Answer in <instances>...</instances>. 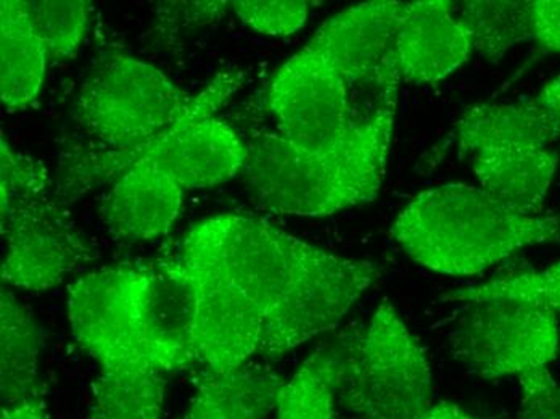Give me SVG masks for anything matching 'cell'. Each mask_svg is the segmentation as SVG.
I'll list each match as a JSON object with an SVG mask.
<instances>
[{"instance_id": "obj_1", "label": "cell", "mask_w": 560, "mask_h": 419, "mask_svg": "<svg viewBox=\"0 0 560 419\" xmlns=\"http://www.w3.org/2000/svg\"><path fill=\"white\" fill-rule=\"evenodd\" d=\"M210 223L225 276L261 315L265 359L337 328L381 276L372 261L338 257L261 218L220 214Z\"/></svg>"}, {"instance_id": "obj_2", "label": "cell", "mask_w": 560, "mask_h": 419, "mask_svg": "<svg viewBox=\"0 0 560 419\" xmlns=\"http://www.w3.org/2000/svg\"><path fill=\"white\" fill-rule=\"evenodd\" d=\"M223 81L220 73L198 94L186 95L153 65L121 54L108 57L88 78L74 104V120L102 149L65 159L58 202H73L101 184L115 183L177 123L203 107Z\"/></svg>"}, {"instance_id": "obj_3", "label": "cell", "mask_w": 560, "mask_h": 419, "mask_svg": "<svg viewBox=\"0 0 560 419\" xmlns=\"http://www.w3.org/2000/svg\"><path fill=\"white\" fill-rule=\"evenodd\" d=\"M393 240L423 268L469 276L522 248L560 242V217L512 209L480 187L445 184L398 214Z\"/></svg>"}, {"instance_id": "obj_4", "label": "cell", "mask_w": 560, "mask_h": 419, "mask_svg": "<svg viewBox=\"0 0 560 419\" xmlns=\"http://www.w3.org/2000/svg\"><path fill=\"white\" fill-rule=\"evenodd\" d=\"M395 107L382 112L357 144L314 153L262 132L247 142L245 183L261 209L293 217H327L372 202L384 179Z\"/></svg>"}, {"instance_id": "obj_5", "label": "cell", "mask_w": 560, "mask_h": 419, "mask_svg": "<svg viewBox=\"0 0 560 419\" xmlns=\"http://www.w3.org/2000/svg\"><path fill=\"white\" fill-rule=\"evenodd\" d=\"M425 356L388 302L375 310L348 360L337 400L351 417L422 419L432 404Z\"/></svg>"}, {"instance_id": "obj_6", "label": "cell", "mask_w": 560, "mask_h": 419, "mask_svg": "<svg viewBox=\"0 0 560 419\" xmlns=\"http://www.w3.org/2000/svg\"><path fill=\"white\" fill-rule=\"evenodd\" d=\"M395 105L358 117L343 78L308 47L280 67L269 88V107L278 118L279 135L314 153L337 152L357 144L382 112Z\"/></svg>"}, {"instance_id": "obj_7", "label": "cell", "mask_w": 560, "mask_h": 419, "mask_svg": "<svg viewBox=\"0 0 560 419\" xmlns=\"http://www.w3.org/2000/svg\"><path fill=\"white\" fill-rule=\"evenodd\" d=\"M470 305L454 330L453 352L481 380L521 377L558 357V315L549 306L515 299Z\"/></svg>"}, {"instance_id": "obj_8", "label": "cell", "mask_w": 560, "mask_h": 419, "mask_svg": "<svg viewBox=\"0 0 560 419\" xmlns=\"http://www.w3.org/2000/svg\"><path fill=\"white\" fill-rule=\"evenodd\" d=\"M179 257L197 286L200 364L228 370L259 356L265 330L261 315L225 276L210 220L201 221L184 237Z\"/></svg>"}, {"instance_id": "obj_9", "label": "cell", "mask_w": 560, "mask_h": 419, "mask_svg": "<svg viewBox=\"0 0 560 419\" xmlns=\"http://www.w3.org/2000/svg\"><path fill=\"white\" fill-rule=\"evenodd\" d=\"M2 237L3 284L25 291L58 288L98 257L63 206L49 194L2 211Z\"/></svg>"}, {"instance_id": "obj_10", "label": "cell", "mask_w": 560, "mask_h": 419, "mask_svg": "<svg viewBox=\"0 0 560 419\" xmlns=\"http://www.w3.org/2000/svg\"><path fill=\"white\" fill-rule=\"evenodd\" d=\"M147 265L119 264L77 279L68 288V318L74 340L102 366L136 363Z\"/></svg>"}, {"instance_id": "obj_11", "label": "cell", "mask_w": 560, "mask_h": 419, "mask_svg": "<svg viewBox=\"0 0 560 419\" xmlns=\"http://www.w3.org/2000/svg\"><path fill=\"white\" fill-rule=\"evenodd\" d=\"M405 2H368L343 10L330 19L308 49L324 57L350 90L360 88L375 101L396 102L401 71L398 31Z\"/></svg>"}, {"instance_id": "obj_12", "label": "cell", "mask_w": 560, "mask_h": 419, "mask_svg": "<svg viewBox=\"0 0 560 419\" xmlns=\"http://www.w3.org/2000/svg\"><path fill=\"white\" fill-rule=\"evenodd\" d=\"M241 86L242 73H225L220 91L145 150L135 165L155 166L184 190L210 189L235 178L247 162V142L213 115Z\"/></svg>"}, {"instance_id": "obj_13", "label": "cell", "mask_w": 560, "mask_h": 419, "mask_svg": "<svg viewBox=\"0 0 560 419\" xmlns=\"http://www.w3.org/2000/svg\"><path fill=\"white\" fill-rule=\"evenodd\" d=\"M147 265L140 318V353L166 374L200 364L198 357L197 286L180 260L160 258Z\"/></svg>"}, {"instance_id": "obj_14", "label": "cell", "mask_w": 560, "mask_h": 419, "mask_svg": "<svg viewBox=\"0 0 560 419\" xmlns=\"http://www.w3.org/2000/svg\"><path fill=\"white\" fill-rule=\"evenodd\" d=\"M472 44L446 0L405 2L398 31L399 71L405 81L435 84L463 67Z\"/></svg>"}, {"instance_id": "obj_15", "label": "cell", "mask_w": 560, "mask_h": 419, "mask_svg": "<svg viewBox=\"0 0 560 419\" xmlns=\"http://www.w3.org/2000/svg\"><path fill=\"white\" fill-rule=\"evenodd\" d=\"M184 189L149 163H138L110 184L101 200L105 230L122 244L165 236L183 209Z\"/></svg>"}, {"instance_id": "obj_16", "label": "cell", "mask_w": 560, "mask_h": 419, "mask_svg": "<svg viewBox=\"0 0 560 419\" xmlns=\"http://www.w3.org/2000/svg\"><path fill=\"white\" fill-rule=\"evenodd\" d=\"M285 383L268 364L252 360L228 370L203 366L183 419H271Z\"/></svg>"}, {"instance_id": "obj_17", "label": "cell", "mask_w": 560, "mask_h": 419, "mask_svg": "<svg viewBox=\"0 0 560 419\" xmlns=\"http://www.w3.org/2000/svg\"><path fill=\"white\" fill-rule=\"evenodd\" d=\"M464 155L508 148H552L560 136V117L545 105H478L457 125Z\"/></svg>"}, {"instance_id": "obj_18", "label": "cell", "mask_w": 560, "mask_h": 419, "mask_svg": "<svg viewBox=\"0 0 560 419\" xmlns=\"http://www.w3.org/2000/svg\"><path fill=\"white\" fill-rule=\"evenodd\" d=\"M480 189L512 209L538 213L558 172L549 148H508L469 156Z\"/></svg>"}, {"instance_id": "obj_19", "label": "cell", "mask_w": 560, "mask_h": 419, "mask_svg": "<svg viewBox=\"0 0 560 419\" xmlns=\"http://www.w3.org/2000/svg\"><path fill=\"white\" fill-rule=\"evenodd\" d=\"M43 334L30 310L9 289L0 300V398L2 405L44 400L39 370Z\"/></svg>"}, {"instance_id": "obj_20", "label": "cell", "mask_w": 560, "mask_h": 419, "mask_svg": "<svg viewBox=\"0 0 560 419\" xmlns=\"http://www.w3.org/2000/svg\"><path fill=\"white\" fill-rule=\"evenodd\" d=\"M361 330H347L303 361L280 394L276 419H337L338 387Z\"/></svg>"}, {"instance_id": "obj_21", "label": "cell", "mask_w": 560, "mask_h": 419, "mask_svg": "<svg viewBox=\"0 0 560 419\" xmlns=\"http://www.w3.org/2000/svg\"><path fill=\"white\" fill-rule=\"evenodd\" d=\"M47 54L30 22L25 0L0 3V97L10 110L26 108L39 95Z\"/></svg>"}, {"instance_id": "obj_22", "label": "cell", "mask_w": 560, "mask_h": 419, "mask_svg": "<svg viewBox=\"0 0 560 419\" xmlns=\"http://www.w3.org/2000/svg\"><path fill=\"white\" fill-rule=\"evenodd\" d=\"M168 374L149 361L102 366L85 419H162Z\"/></svg>"}, {"instance_id": "obj_23", "label": "cell", "mask_w": 560, "mask_h": 419, "mask_svg": "<svg viewBox=\"0 0 560 419\" xmlns=\"http://www.w3.org/2000/svg\"><path fill=\"white\" fill-rule=\"evenodd\" d=\"M454 13L469 34L472 49L494 63L518 44L533 39L532 2L525 0H472L454 7Z\"/></svg>"}, {"instance_id": "obj_24", "label": "cell", "mask_w": 560, "mask_h": 419, "mask_svg": "<svg viewBox=\"0 0 560 419\" xmlns=\"http://www.w3.org/2000/svg\"><path fill=\"white\" fill-rule=\"evenodd\" d=\"M28 5L34 33L47 59H65L83 43L89 28V3L81 0H34Z\"/></svg>"}, {"instance_id": "obj_25", "label": "cell", "mask_w": 560, "mask_h": 419, "mask_svg": "<svg viewBox=\"0 0 560 419\" xmlns=\"http://www.w3.org/2000/svg\"><path fill=\"white\" fill-rule=\"evenodd\" d=\"M446 299L469 303L490 299L530 300L560 315V261L542 271L521 272L472 288L457 289Z\"/></svg>"}, {"instance_id": "obj_26", "label": "cell", "mask_w": 560, "mask_h": 419, "mask_svg": "<svg viewBox=\"0 0 560 419\" xmlns=\"http://www.w3.org/2000/svg\"><path fill=\"white\" fill-rule=\"evenodd\" d=\"M0 168H2V211L31 202L47 196L50 189V178L43 163L31 159L25 153L15 152L2 138L0 149Z\"/></svg>"}, {"instance_id": "obj_27", "label": "cell", "mask_w": 560, "mask_h": 419, "mask_svg": "<svg viewBox=\"0 0 560 419\" xmlns=\"http://www.w3.org/2000/svg\"><path fill=\"white\" fill-rule=\"evenodd\" d=\"M238 19L256 33L287 37L303 28L308 20V2L302 0H241L232 3Z\"/></svg>"}, {"instance_id": "obj_28", "label": "cell", "mask_w": 560, "mask_h": 419, "mask_svg": "<svg viewBox=\"0 0 560 419\" xmlns=\"http://www.w3.org/2000/svg\"><path fill=\"white\" fill-rule=\"evenodd\" d=\"M521 408L517 419H560V384L548 368L518 377Z\"/></svg>"}, {"instance_id": "obj_29", "label": "cell", "mask_w": 560, "mask_h": 419, "mask_svg": "<svg viewBox=\"0 0 560 419\" xmlns=\"http://www.w3.org/2000/svg\"><path fill=\"white\" fill-rule=\"evenodd\" d=\"M533 37L542 49L560 54V0L532 2Z\"/></svg>"}, {"instance_id": "obj_30", "label": "cell", "mask_w": 560, "mask_h": 419, "mask_svg": "<svg viewBox=\"0 0 560 419\" xmlns=\"http://www.w3.org/2000/svg\"><path fill=\"white\" fill-rule=\"evenodd\" d=\"M0 419H52L44 400H28L22 404L5 405L2 407Z\"/></svg>"}, {"instance_id": "obj_31", "label": "cell", "mask_w": 560, "mask_h": 419, "mask_svg": "<svg viewBox=\"0 0 560 419\" xmlns=\"http://www.w3.org/2000/svg\"><path fill=\"white\" fill-rule=\"evenodd\" d=\"M422 419H481L453 404L433 405Z\"/></svg>"}, {"instance_id": "obj_32", "label": "cell", "mask_w": 560, "mask_h": 419, "mask_svg": "<svg viewBox=\"0 0 560 419\" xmlns=\"http://www.w3.org/2000/svg\"><path fill=\"white\" fill-rule=\"evenodd\" d=\"M538 102L560 117V77L549 81L539 94Z\"/></svg>"}, {"instance_id": "obj_33", "label": "cell", "mask_w": 560, "mask_h": 419, "mask_svg": "<svg viewBox=\"0 0 560 419\" xmlns=\"http://www.w3.org/2000/svg\"><path fill=\"white\" fill-rule=\"evenodd\" d=\"M337 419H363V418L350 417V418H337Z\"/></svg>"}]
</instances>
